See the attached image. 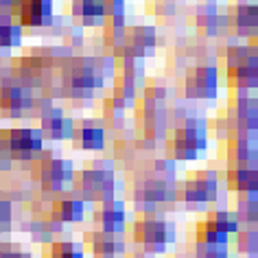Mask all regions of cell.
<instances>
[{
	"label": "cell",
	"instance_id": "cell-1",
	"mask_svg": "<svg viewBox=\"0 0 258 258\" xmlns=\"http://www.w3.org/2000/svg\"><path fill=\"white\" fill-rule=\"evenodd\" d=\"M59 77H55L57 96L66 99H92L116 77L114 57H73L63 59L59 66Z\"/></svg>",
	"mask_w": 258,
	"mask_h": 258
},
{
	"label": "cell",
	"instance_id": "cell-2",
	"mask_svg": "<svg viewBox=\"0 0 258 258\" xmlns=\"http://www.w3.org/2000/svg\"><path fill=\"white\" fill-rule=\"evenodd\" d=\"M177 162L171 158L153 160L143 164L132 177V199L138 210L153 212L158 206L175 202L177 188Z\"/></svg>",
	"mask_w": 258,
	"mask_h": 258
},
{
	"label": "cell",
	"instance_id": "cell-3",
	"mask_svg": "<svg viewBox=\"0 0 258 258\" xmlns=\"http://www.w3.org/2000/svg\"><path fill=\"white\" fill-rule=\"evenodd\" d=\"M169 116L173 125L166 132L164 145L173 162H190L206 153L210 134L206 116L195 107H175V112L169 109Z\"/></svg>",
	"mask_w": 258,
	"mask_h": 258
},
{
	"label": "cell",
	"instance_id": "cell-4",
	"mask_svg": "<svg viewBox=\"0 0 258 258\" xmlns=\"http://www.w3.org/2000/svg\"><path fill=\"white\" fill-rule=\"evenodd\" d=\"M219 138L225 140H258V103L251 92H234L223 116H219L217 129Z\"/></svg>",
	"mask_w": 258,
	"mask_h": 258
},
{
	"label": "cell",
	"instance_id": "cell-5",
	"mask_svg": "<svg viewBox=\"0 0 258 258\" xmlns=\"http://www.w3.org/2000/svg\"><path fill=\"white\" fill-rule=\"evenodd\" d=\"M118 179L116 166L109 160H92L79 173H75V195L90 204H101L116 197Z\"/></svg>",
	"mask_w": 258,
	"mask_h": 258
},
{
	"label": "cell",
	"instance_id": "cell-6",
	"mask_svg": "<svg viewBox=\"0 0 258 258\" xmlns=\"http://www.w3.org/2000/svg\"><path fill=\"white\" fill-rule=\"evenodd\" d=\"M225 81L232 92L258 88V50L254 44H230L225 50Z\"/></svg>",
	"mask_w": 258,
	"mask_h": 258
},
{
	"label": "cell",
	"instance_id": "cell-7",
	"mask_svg": "<svg viewBox=\"0 0 258 258\" xmlns=\"http://www.w3.org/2000/svg\"><path fill=\"white\" fill-rule=\"evenodd\" d=\"M132 238L143 247V254H164L177 241V228L171 219H162L156 212H143L132 223Z\"/></svg>",
	"mask_w": 258,
	"mask_h": 258
},
{
	"label": "cell",
	"instance_id": "cell-8",
	"mask_svg": "<svg viewBox=\"0 0 258 258\" xmlns=\"http://www.w3.org/2000/svg\"><path fill=\"white\" fill-rule=\"evenodd\" d=\"M35 90L22 83L5 63L0 68V116L3 118H22L35 107Z\"/></svg>",
	"mask_w": 258,
	"mask_h": 258
},
{
	"label": "cell",
	"instance_id": "cell-9",
	"mask_svg": "<svg viewBox=\"0 0 258 258\" xmlns=\"http://www.w3.org/2000/svg\"><path fill=\"white\" fill-rule=\"evenodd\" d=\"M33 177L37 186L42 188V192H48V195H63V192L73 190L75 184V166L70 160L66 158H55L44 151L40 153V158L33 160Z\"/></svg>",
	"mask_w": 258,
	"mask_h": 258
},
{
	"label": "cell",
	"instance_id": "cell-10",
	"mask_svg": "<svg viewBox=\"0 0 258 258\" xmlns=\"http://www.w3.org/2000/svg\"><path fill=\"white\" fill-rule=\"evenodd\" d=\"M219 199V173L210 169H202L190 173L184 182H177L175 202L186 208H202Z\"/></svg>",
	"mask_w": 258,
	"mask_h": 258
},
{
	"label": "cell",
	"instance_id": "cell-11",
	"mask_svg": "<svg viewBox=\"0 0 258 258\" xmlns=\"http://www.w3.org/2000/svg\"><path fill=\"white\" fill-rule=\"evenodd\" d=\"M0 149L11 162H33L44 151V138L35 127H7L0 132Z\"/></svg>",
	"mask_w": 258,
	"mask_h": 258
},
{
	"label": "cell",
	"instance_id": "cell-12",
	"mask_svg": "<svg viewBox=\"0 0 258 258\" xmlns=\"http://www.w3.org/2000/svg\"><path fill=\"white\" fill-rule=\"evenodd\" d=\"M219 94V68L215 63H199L184 73L182 96L195 101H212Z\"/></svg>",
	"mask_w": 258,
	"mask_h": 258
},
{
	"label": "cell",
	"instance_id": "cell-13",
	"mask_svg": "<svg viewBox=\"0 0 258 258\" xmlns=\"http://www.w3.org/2000/svg\"><path fill=\"white\" fill-rule=\"evenodd\" d=\"M169 122H171V116H169L166 103L143 99L138 107V127L147 143L151 145L162 143L166 138V132H169Z\"/></svg>",
	"mask_w": 258,
	"mask_h": 258
},
{
	"label": "cell",
	"instance_id": "cell-14",
	"mask_svg": "<svg viewBox=\"0 0 258 258\" xmlns=\"http://www.w3.org/2000/svg\"><path fill=\"white\" fill-rule=\"evenodd\" d=\"M158 46V35L156 29L151 24H138V27L127 29L125 40L118 48L114 50L116 57H140V59H147L156 53Z\"/></svg>",
	"mask_w": 258,
	"mask_h": 258
},
{
	"label": "cell",
	"instance_id": "cell-15",
	"mask_svg": "<svg viewBox=\"0 0 258 258\" xmlns=\"http://www.w3.org/2000/svg\"><path fill=\"white\" fill-rule=\"evenodd\" d=\"M92 225L96 232H109V234H122L127 228V212L120 199H107L101 202L92 212Z\"/></svg>",
	"mask_w": 258,
	"mask_h": 258
},
{
	"label": "cell",
	"instance_id": "cell-16",
	"mask_svg": "<svg viewBox=\"0 0 258 258\" xmlns=\"http://www.w3.org/2000/svg\"><path fill=\"white\" fill-rule=\"evenodd\" d=\"M75 132V120L59 107H46L40 112V134L42 138L46 140H55V143H61V140H70Z\"/></svg>",
	"mask_w": 258,
	"mask_h": 258
},
{
	"label": "cell",
	"instance_id": "cell-17",
	"mask_svg": "<svg viewBox=\"0 0 258 258\" xmlns=\"http://www.w3.org/2000/svg\"><path fill=\"white\" fill-rule=\"evenodd\" d=\"M18 24L27 29H42L55 20L53 0H20L16 7Z\"/></svg>",
	"mask_w": 258,
	"mask_h": 258
},
{
	"label": "cell",
	"instance_id": "cell-18",
	"mask_svg": "<svg viewBox=\"0 0 258 258\" xmlns=\"http://www.w3.org/2000/svg\"><path fill=\"white\" fill-rule=\"evenodd\" d=\"M77 149L83 151H103L107 143V132H105V122L99 118H83L79 122H75V132L73 138Z\"/></svg>",
	"mask_w": 258,
	"mask_h": 258
},
{
	"label": "cell",
	"instance_id": "cell-19",
	"mask_svg": "<svg viewBox=\"0 0 258 258\" xmlns=\"http://www.w3.org/2000/svg\"><path fill=\"white\" fill-rule=\"evenodd\" d=\"M225 14H228V29H232L236 35H241V37L254 40L256 31H258V7H256V3H243V0H238V3L232 5Z\"/></svg>",
	"mask_w": 258,
	"mask_h": 258
},
{
	"label": "cell",
	"instance_id": "cell-20",
	"mask_svg": "<svg viewBox=\"0 0 258 258\" xmlns=\"http://www.w3.org/2000/svg\"><path fill=\"white\" fill-rule=\"evenodd\" d=\"M88 249L92 258H125L127 245L122 234H109V232H88L86 236Z\"/></svg>",
	"mask_w": 258,
	"mask_h": 258
},
{
	"label": "cell",
	"instance_id": "cell-21",
	"mask_svg": "<svg viewBox=\"0 0 258 258\" xmlns=\"http://www.w3.org/2000/svg\"><path fill=\"white\" fill-rule=\"evenodd\" d=\"M225 186L236 197H258V169L256 166H228Z\"/></svg>",
	"mask_w": 258,
	"mask_h": 258
},
{
	"label": "cell",
	"instance_id": "cell-22",
	"mask_svg": "<svg viewBox=\"0 0 258 258\" xmlns=\"http://www.w3.org/2000/svg\"><path fill=\"white\" fill-rule=\"evenodd\" d=\"M70 16L81 27H103L107 9L103 0H70Z\"/></svg>",
	"mask_w": 258,
	"mask_h": 258
},
{
	"label": "cell",
	"instance_id": "cell-23",
	"mask_svg": "<svg viewBox=\"0 0 258 258\" xmlns=\"http://www.w3.org/2000/svg\"><path fill=\"white\" fill-rule=\"evenodd\" d=\"M50 217L59 223H81L86 219V202L77 195H61L50 204Z\"/></svg>",
	"mask_w": 258,
	"mask_h": 258
},
{
	"label": "cell",
	"instance_id": "cell-24",
	"mask_svg": "<svg viewBox=\"0 0 258 258\" xmlns=\"http://www.w3.org/2000/svg\"><path fill=\"white\" fill-rule=\"evenodd\" d=\"M225 162L228 166H256L258 140H225Z\"/></svg>",
	"mask_w": 258,
	"mask_h": 258
},
{
	"label": "cell",
	"instance_id": "cell-25",
	"mask_svg": "<svg viewBox=\"0 0 258 258\" xmlns=\"http://www.w3.org/2000/svg\"><path fill=\"white\" fill-rule=\"evenodd\" d=\"M195 22L204 35L217 37L228 29V14H225V11L221 14V9H219L215 3H208V5H202V7L197 9Z\"/></svg>",
	"mask_w": 258,
	"mask_h": 258
},
{
	"label": "cell",
	"instance_id": "cell-26",
	"mask_svg": "<svg viewBox=\"0 0 258 258\" xmlns=\"http://www.w3.org/2000/svg\"><path fill=\"white\" fill-rule=\"evenodd\" d=\"M24 31L18 24L14 14H3L0 11V50H11L22 44Z\"/></svg>",
	"mask_w": 258,
	"mask_h": 258
},
{
	"label": "cell",
	"instance_id": "cell-27",
	"mask_svg": "<svg viewBox=\"0 0 258 258\" xmlns=\"http://www.w3.org/2000/svg\"><path fill=\"white\" fill-rule=\"evenodd\" d=\"M61 228H63V223L55 221L53 217H46V219H44V217H37V219H33L31 223L24 225V230H29L31 238H33V241H37V243H50L57 232H61Z\"/></svg>",
	"mask_w": 258,
	"mask_h": 258
},
{
	"label": "cell",
	"instance_id": "cell-28",
	"mask_svg": "<svg viewBox=\"0 0 258 258\" xmlns=\"http://www.w3.org/2000/svg\"><path fill=\"white\" fill-rule=\"evenodd\" d=\"M204 221L208 223L210 228H215L217 232L225 234V236H234L236 232L241 230V223H238L236 215L230 212V210H212L204 217Z\"/></svg>",
	"mask_w": 258,
	"mask_h": 258
},
{
	"label": "cell",
	"instance_id": "cell-29",
	"mask_svg": "<svg viewBox=\"0 0 258 258\" xmlns=\"http://www.w3.org/2000/svg\"><path fill=\"white\" fill-rule=\"evenodd\" d=\"M42 258H86L83 245L75 241H50L48 247H44Z\"/></svg>",
	"mask_w": 258,
	"mask_h": 258
},
{
	"label": "cell",
	"instance_id": "cell-30",
	"mask_svg": "<svg viewBox=\"0 0 258 258\" xmlns=\"http://www.w3.org/2000/svg\"><path fill=\"white\" fill-rule=\"evenodd\" d=\"M234 215L238 219V223L254 225L258 221V202H256V197H249V195L236 197V202H234Z\"/></svg>",
	"mask_w": 258,
	"mask_h": 258
},
{
	"label": "cell",
	"instance_id": "cell-31",
	"mask_svg": "<svg viewBox=\"0 0 258 258\" xmlns=\"http://www.w3.org/2000/svg\"><path fill=\"white\" fill-rule=\"evenodd\" d=\"M234 245L236 251H241L247 258H256L258 256V232L256 230H238L234 234Z\"/></svg>",
	"mask_w": 258,
	"mask_h": 258
},
{
	"label": "cell",
	"instance_id": "cell-32",
	"mask_svg": "<svg viewBox=\"0 0 258 258\" xmlns=\"http://www.w3.org/2000/svg\"><path fill=\"white\" fill-rule=\"evenodd\" d=\"M192 258H230V245H217V243H197L190 251Z\"/></svg>",
	"mask_w": 258,
	"mask_h": 258
},
{
	"label": "cell",
	"instance_id": "cell-33",
	"mask_svg": "<svg viewBox=\"0 0 258 258\" xmlns=\"http://www.w3.org/2000/svg\"><path fill=\"white\" fill-rule=\"evenodd\" d=\"M14 228V204L9 197L0 195V234Z\"/></svg>",
	"mask_w": 258,
	"mask_h": 258
},
{
	"label": "cell",
	"instance_id": "cell-34",
	"mask_svg": "<svg viewBox=\"0 0 258 258\" xmlns=\"http://www.w3.org/2000/svg\"><path fill=\"white\" fill-rule=\"evenodd\" d=\"M0 258H33V256H31V251H27L22 245L0 241Z\"/></svg>",
	"mask_w": 258,
	"mask_h": 258
},
{
	"label": "cell",
	"instance_id": "cell-35",
	"mask_svg": "<svg viewBox=\"0 0 258 258\" xmlns=\"http://www.w3.org/2000/svg\"><path fill=\"white\" fill-rule=\"evenodd\" d=\"M18 3H20V0H0V11H3V14H11V11L18 7Z\"/></svg>",
	"mask_w": 258,
	"mask_h": 258
},
{
	"label": "cell",
	"instance_id": "cell-36",
	"mask_svg": "<svg viewBox=\"0 0 258 258\" xmlns=\"http://www.w3.org/2000/svg\"><path fill=\"white\" fill-rule=\"evenodd\" d=\"M11 166H14V162H11V160L5 156V151L0 149V173H3V171H9Z\"/></svg>",
	"mask_w": 258,
	"mask_h": 258
}]
</instances>
